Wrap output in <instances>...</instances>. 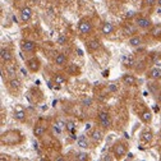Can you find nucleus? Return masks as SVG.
I'll list each match as a JSON object with an SVG mask.
<instances>
[{
    "label": "nucleus",
    "mask_w": 161,
    "mask_h": 161,
    "mask_svg": "<svg viewBox=\"0 0 161 161\" xmlns=\"http://www.w3.org/2000/svg\"><path fill=\"white\" fill-rule=\"evenodd\" d=\"M122 80H123V83L127 85V86H134L136 85V78L132 74H124Z\"/></svg>",
    "instance_id": "20"
},
{
    "label": "nucleus",
    "mask_w": 161,
    "mask_h": 161,
    "mask_svg": "<svg viewBox=\"0 0 161 161\" xmlns=\"http://www.w3.org/2000/svg\"><path fill=\"white\" fill-rule=\"evenodd\" d=\"M78 30H79V32H80V35H85V36H87V35H91V32H92V30H93V26H92V23H91V21L90 19H80L79 21V23H78Z\"/></svg>",
    "instance_id": "1"
},
{
    "label": "nucleus",
    "mask_w": 161,
    "mask_h": 161,
    "mask_svg": "<svg viewBox=\"0 0 161 161\" xmlns=\"http://www.w3.org/2000/svg\"><path fill=\"white\" fill-rule=\"evenodd\" d=\"M5 70H7V73H8V75H9L10 78H13V77L17 75V68H15L14 65L8 64V65L5 67Z\"/></svg>",
    "instance_id": "24"
},
{
    "label": "nucleus",
    "mask_w": 161,
    "mask_h": 161,
    "mask_svg": "<svg viewBox=\"0 0 161 161\" xmlns=\"http://www.w3.org/2000/svg\"><path fill=\"white\" fill-rule=\"evenodd\" d=\"M8 85H9L10 90H19V88H21V86H22V82L17 77H13V78H10Z\"/></svg>",
    "instance_id": "17"
},
{
    "label": "nucleus",
    "mask_w": 161,
    "mask_h": 161,
    "mask_svg": "<svg viewBox=\"0 0 161 161\" xmlns=\"http://www.w3.org/2000/svg\"><path fill=\"white\" fill-rule=\"evenodd\" d=\"M44 134H45V127L44 125H41V124L35 125V128H33V136L35 137L40 138V137H42Z\"/></svg>",
    "instance_id": "23"
},
{
    "label": "nucleus",
    "mask_w": 161,
    "mask_h": 161,
    "mask_svg": "<svg viewBox=\"0 0 161 161\" xmlns=\"http://www.w3.org/2000/svg\"><path fill=\"white\" fill-rule=\"evenodd\" d=\"M151 35L153 37H161V26H152L151 27Z\"/></svg>",
    "instance_id": "25"
},
{
    "label": "nucleus",
    "mask_w": 161,
    "mask_h": 161,
    "mask_svg": "<svg viewBox=\"0 0 161 161\" xmlns=\"http://www.w3.org/2000/svg\"><path fill=\"white\" fill-rule=\"evenodd\" d=\"M113 151H114L115 158L120 160V158H123V156L127 155V146L123 142H116L114 145V147H113Z\"/></svg>",
    "instance_id": "2"
},
{
    "label": "nucleus",
    "mask_w": 161,
    "mask_h": 161,
    "mask_svg": "<svg viewBox=\"0 0 161 161\" xmlns=\"http://www.w3.org/2000/svg\"><path fill=\"white\" fill-rule=\"evenodd\" d=\"M85 129H86V130H90V129H91V123H87L86 127H85Z\"/></svg>",
    "instance_id": "33"
},
{
    "label": "nucleus",
    "mask_w": 161,
    "mask_h": 161,
    "mask_svg": "<svg viewBox=\"0 0 161 161\" xmlns=\"http://www.w3.org/2000/svg\"><path fill=\"white\" fill-rule=\"evenodd\" d=\"M103 160H111V157H109V155H108V157H103Z\"/></svg>",
    "instance_id": "40"
},
{
    "label": "nucleus",
    "mask_w": 161,
    "mask_h": 161,
    "mask_svg": "<svg viewBox=\"0 0 161 161\" xmlns=\"http://www.w3.org/2000/svg\"><path fill=\"white\" fill-rule=\"evenodd\" d=\"M27 67L32 73H36L41 68V63H40V60L37 58H31L27 60Z\"/></svg>",
    "instance_id": "7"
},
{
    "label": "nucleus",
    "mask_w": 161,
    "mask_h": 161,
    "mask_svg": "<svg viewBox=\"0 0 161 161\" xmlns=\"http://www.w3.org/2000/svg\"><path fill=\"white\" fill-rule=\"evenodd\" d=\"M136 15V12H133V10H129V12H127V14H125V17L129 19V18H133Z\"/></svg>",
    "instance_id": "30"
},
{
    "label": "nucleus",
    "mask_w": 161,
    "mask_h": 161,
    "mask_svg": "<svg viewBox=\"0 0 161 161\" xmlns=\"http://www.w3.org/2000/svg\"><path fill=\"white\" fill-rule=\"evenodd\" d=\"M87 46L91 51H97V50H100V47H101V42H100V40L93 38V40H90V41L87 42Z\"/></svg>",
    "instance_id": "14"
},
{
    "label": "nucleus",
    "mask_w": 161,
    "mask_h": 161,
    "mask_svg": "<svg viewBox=\"0 0 161 161\" xmlns=\"http://www.w3.org/2000/svg\"><path fill=\"white\" fill-rule=\"evenodd\" d=\"M67 42H68V37H67L65 35H60V36L58 37V44H59V45L63 46V45H65Z\"/></svg>",
    "instance_id": "27"
},
{
    "label": "nucleus",
    "mask_w": 161,
    "mask_h": 161,
    "mask_svg": "<svg viewBox=\"0 0 161 161\" xmlns=\"http://www.w3.org/2000/svg\"><path fill=\"white\" fill-rule=\"evenodd\" d=\"M128 44L132 46V47H138L142 45V37L138 36V35H133L130 36V38L128 40Z\"/></svg>",
    "instance_id": "13"
},
{
    "label": "nucleus",
    "mask_w": 161,
    "mask_h": 161,
    "mask_svg": "<svg viewBox=\"0 0 161 161\" xmlns=\"http://www.w3.org/2000/svg\"><path fill=\"white\" fill-rule=\"evenodd\" d=\"M148 77L151 78V79H153V80H160L161 79V70L158 69V68H152V69H150V72H148Z\"/></svg>",
    "instance_id": "16"
},
{
    "label": "nucleus",
    "mask_w": 161,
    "mask_h": 161,
    "mask_svg": "<svg viewBox=\"0 0 161 161\" xmlns=\"http://www.w3.org/2000/svg\"><path fill=\"white\" fill-rule=\"evenodd\" d=\"M109 75V70H104L103 72V77H108Z\"/></svg>",
    "instance_id": "34"
},
{
    "label": "nucleus",
    "mask_w": 161,
    "mask_h": 161,
    "mask_svg": "<svg viewBox=\"0 0 161 161\" xmlns=\"http://www.w3.org/2000/svg\"><path fill=\"white\" fill-rule=\"evenodd\" d=\"M114 32V26L110 22H104L101 26V35L104 36H110Z\"/></svg>",
    "instance_id": "11"
},
{
    "label": "nucleus",
    "mask_w": 161,
    "mask_h": 161,
    "mask_svg": "<svg viewBox=\"0 0 161 161\" xmlns=\"http://www.w3.org/2000/svg\"><path fill=\"white\" fill-rule=\"evenodd\" d=\"M67 63H68V59H67V56L63 53H59V54H56L54 56V64L55 65L64 67V65H67Z\"/></svg>",
    "instance_id": "9"
},
{
    "label": "nucleus",
    "mask_w": 161,
    "mask_h": 161,
    "mask_svg": "<svg viewBox=\"0 0 161 161\" xmlns=\"http://www.w3.org/2000/svg\"><path fill=\"white\" fill-rule=\"evenodd\" d=\"M14 2H17V3H18V2H23V0H14Z\"/></svg>",
    "instance_id": "42"
},
{
    "label": "nucleus",
    "mask_w": 161,
    "mask_h": 161,
    "mask_svg": "<svg viewBox=\"0 0 161 161\" xmlns=\"http://www.w3.org/2000/svg\"><path fill=\"white\" fill-rule=\"evenodd\" d=\"M143 2H145L147 5H153V4H156L157 0H143Z\"/></svg>",
    "instance_id": "31"
},
{
    "label": "nucleus",
    "mask_w": 161,
    "mask_h": 161,
    "mask_svg": "<svg viewBox=\"0 0 161 161\" xmlns=\"http://www.w3.org/2000/svg\"><path fill=\"white\" fill-rule=\"evenodd\" d=\"M157 13H158V14H161V7H160V9H157Z\"/></svg>",
    "instance_id": "41"
},
{
    "label": "nucleus",
    "mask_w": 161,
    "mask_h": 161,
    "mask_svg": "<svg viewBox=\"0 0 161 161\" xmlns=\"http://www.w3.org/2000/svg\"><path fill=\"white\" fill-rule=\"evenodd\" d=\"M36 49V42L31 41V40H23L21 41V50L23 53H32Z\"/></svg>",
    "instance_id": "6"
},
{
    "label": "nucleus",
    "mask_w": 161,
    "mask_h": 161,
    "mask_svg": "<svg viewBox=\"0 0 161 161\" xmlns=\"http://www.w3.org/2000/svg\"><path fill=\"white\" fill-rule=\"evenodd\" d=\"M136 26L141 30H151L152 22L147 17H137L136 18Z\"/></svg>",
    "instance_id": "3"
},
{
    "label": "nucleus",
    "mask_w": 161,
    "mask_h": 161,
    "mask_svg": "<svg viewBox=\"0 0 161 161\" xmlns=\"http://www.w3.org/2000/svg\"><path fill=\"white\" fill-rule=\"evenodd\" d=\"M77 160H79V161H86V160H90L88 153H86V152H78V153H77Z\"/></svg>",
    "instance_id": "26"
},
{
    "label": "nucleus",
    "mask_w": 161,
    "mask_h": 161,
    "mask_svg": "<svg viewBox=\"0 0 161 161\" xmlns=\"http://www.w3.org/2000/svg\"><path fill=\"white\" fill-rule=\"evenodd\" d=\"M152 138H153V133H152L150 129H146V130H143V132H142V134H141V139H142L145 143H148V142H151V141H152Z\"/></svg>",
    "instance_id": "18"
},
{
    "label": "nucleus",
    "mask_w": 161,
    "mask_h": 161,
    "mask_svg": "<svg viewBox=\"0 0 161 161\" xmlns=\"http://www.w3.org/2000/svg\"><path fill=\"white\" fill-rule=\"evenodd\" d=\"M160 139H161V132H160Z\"/></svg>",
    "instance_id": "43"
},
{
    "label": "nucleus",
    "mask_w": 161,
    "mask_h": 161,
    "mask_svg": "<svg viewBox=\"0 0 161 161\" xmlns=\"http://www.w3.org/2000/svg\"><path fill=\"white\" fill-rule=\"evenodd\" d=\"M125 65H127V67H129V68H133V67L136 65L134 59H132V58H128V59H127V62H125Z\"/></svg>",
    "instance_id": "28"
},
{
    "label": "nucleus",
    "mask_w": 161,
    "mask_h": 161,
    "mask_svg": "<svg viewBox=\"0 0 161 161\" xmlns=\"http://www.w3.org/2000/svg\"><path fill=\"white\" fill-rule=\"evenodd\" d=\"M141 120L143 123H151L152 122V113L150 110H143L141 113Z\"/></svg>",
    "instance_id": "19"
},
{
    "label": "nucleus",
    "mask_w": 161,
    "mask_h": 161,
    "mask_svg": "<svg viewBox=\"0 0 161 161\" xmlns=\"http://www.w3.org/2000/svg\"><path fill=\"white\" fill-rule=\"evenodd\" d=\"M98 120H100V124L103 125V128L108 129L111 127V119L108 111H100L98 113Z\"/></svg>",
    "instance_id": "4"
},
{
    "label": "nucleus",
    "mask_w": 161,
    "mask_h": 161,
    "mask_svg": "<svg viewBox=\"0 0 161 161\" xmlns=\"http://www.w3.org/2000/svg\"><path fill=\"white\" fill-rule=\"evenodd\" d=\"M32 9L30 7H23L21 8V10H19V18H21V21L23 23H27L31 21V18H32Z\"/></svg>",
    "instance_id": "5"
},
{
    "label": "nucleus",
    "mask_w": 161,
    "mask_h": 161,
    "mask_svg": "<svg viewBox=\"0 0 161 161\" xmlns=\"http://www.w3.org/2000/svg\"><path fill=\"white\" fill-rule=\"evenodd\" d=\"M90 138H91L92 142L100 143V142L103 141V138H104V132H103L101 129H93V130L91 132V134H90Z\"/></svg>",
    "instance_id": "8"
},
{
    "label": "nucleus",
    "mask_w": 161,
    "mask_h": 161,
    "mask_svg": "<svg viewBox=\"0 0 161 161\" xmlns=\"http://www.w3.org/2000/svg\"><path fill=\"white\" fill-rule=\"evenodd\" d=\"M0 58H2V62L3 63H9V62H12L13 55H12L10 50L2 47V50H0Z\"/></svg>",
    "instance_id": "10"
},
{
    "label": "nucleus",
    "mask_w": 161,
    "mask_h": 161,
    "mask_svg": "<svg viewBox=\"0 0 161 161\" xmlns=\"http://www.w3.org/2000/svg\"><path fill=\"white\" fill-rule=\"evenodd\" d=\"M109 90H110V91H116V87H115V86H113V85H111V86H110V87H109Z\"/></svg>",
    "instance_id": "35"
},
{
    "label": "nucleus",
    "mask_w": 161,
    "mask_h": 161,
    "mask_svg": "<svg viewBox=\"0 0 161 161\" xmlns=\"http://www.w3.org/2000/svg\"><path fill=\"white\" fill-rule=\"evenodd\" d=\"M13 116H14L15 120H18V122H25L26 120V111L18 106V108L14 109V115Z\"/></svg>",
    "instance_id": "12"
},
{
    "label": "nucleus",
    "mask_w": 161,
    "mask_h": 161,
    "mask_svg": "<svg viewBox=\"0 0 161 161\" xmlns=\"http://www.w3.org/2000/svg\"><path fill=\"white\" fill-rule=\"evenodd\" d=\"M156 4H157V7H161V0H157Z\"/></svg>",
    "instance_id": "37"
},
{
    "label": "nucleus",
    "mask_w": 161,
    "mask_h": 161,
    "mask_svg": "<svg viewBox=\"0 0 161 161\" xmlns=\"http://www.w3.org/2000/svg\"><path fill=\"white\" fill-rule=\"evenodd\" d=\"M123 33L125 36H133L136 33V27L132 23H125L123 26Z\"/></svg>",
    "instance_id": "15"
},
{
    "label": "nucleus",
    "mask_w": 161,
    "mask_h": 161,
    "mask_svg": "<svg viewBox=\"0 0 161 161\" xmlns=\"http://www.w3.org/2000/svg\"><path fill=\"white\" fill-rule=\"evenodd\" d=\"M91 104H92V100L91 98H85L83 101H82V105L83 106H91Z\"/></svg>",
    "instance_id": "29"
},
{
    "label": "nucleus",
    "mask_w": 161,
    "mask_h": 161,
    "mask_svg": "<svg viewBox=\"0 0 161 161\" xmlns=\"http://www.w3.org/2000/svg\"><path fill=\"white\" fill-rule=\"evenodd\" d=\"M128 157H129V158H133V153H132V152H129V153H128Z\"/></svg>",
    "instance_id": "38"
},
{
    "label": "nucleus",
    "mask_w": 161,
    "mask_h": 161,
    "mask_svg": "<svg viewBox=\"0 0 161 161\" xmlns=\"http://www.w3.org/2000/svg\"><path fill=\"white\" fill-rule=\"evenodd\" d=\"M53 82L55 83V85H64L65 82H67V78L63 75V74H60V73H56V74H54V77H53Z\"/></svg>",
    "instance_id": "21"
},
{
    "label": "nucleus",
    "mask_w": 161,
    "mask_h": 161,
    "mask_svg": "<svg viewBox=\"0 0 161 161\" xmlns=\"http://www.w3.org/2000/svg\"><path fill=\"white\" fill-rule=\"evenodd\" d=\"M55 124H58L59 127H62V128H64V127H65V123H63V122H60V120H59V122H56Z\"/></svg>",
    "instance_id": "32"
},
{
    "label": "nucleus",
    "mask_w": 161,
    "mask_h": 161,
    "mask_svg": "<svg viewBox=\"0 0 161 161\" xmlns=\"http://www.w3.org/2000/svg\"><path fill=\"white\" fill-rule=\"evenodd\" d=\"M21 72L23 73V75H27V72H25V69H21Z\"/></svg>",
    "instance_id": "39"
},
{
    "label": "nucleus",
    "mask_w": 161,
    "mask_h": 161,
    "mask_svg": "<svg viewBox=\"0 0 161 161\" xmlns=\"http://www.w3.org/2000/svg\"><path fill=\"white\" fill-rule=\"evenodd\" d=\"M77 146L80 147V148H88L90 147V143L85 136H79V138L77 139Z\"/></svg>",
    "instance_id": "22"
},
{
    "label": "nucleus",
    "mask_w": 161,
    "mask_h": 161,
    "mask_svg": "<svg viewBox=\"0 0 161 161\" xmlns=\"http://www.w3.org/2000/svg\"><path fill=\"white\" fill-rule=\"evenodd\" d=\"M77 51H78V55H79V56H82V55H83V51H82V50H80V49H78Z\"/></svg>",
    "instance_id": "36"
}]
</instances>
